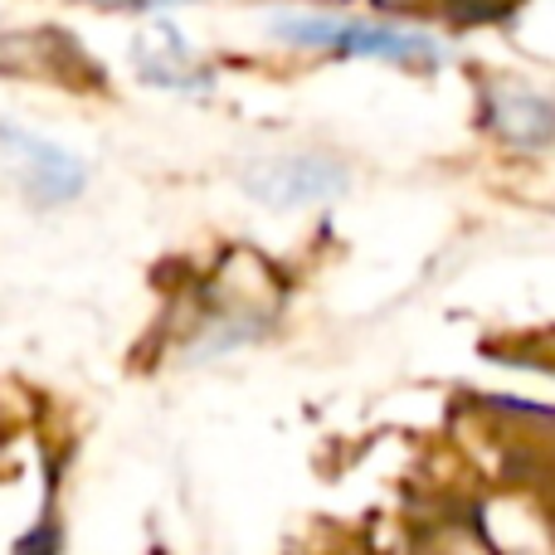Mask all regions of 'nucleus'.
<instances>
[{"label": "nucleus", "mask_w": 555, "mask_h": 555, "mask_svg": "<svg viewBox=\"0 0 555 555\" xmlns=\"http://www.w3.org/2000/svg\"><path fill=\"white\" fill-rule=\"evenodd\" d=\"M273 39L293 49H322L346 59H385L400 68H439L449 49L424 29L385 25V20H341V15H273Z\"/></svg>", "instance_id": "nucleus-1"}, {"label": "nucleus", "mask_w": 555, "mask_h": 555, "mask_svg": "<svg viewBox=\"0 0 555 555\" xmlns=\"http://www.w3.org/2000/svg\"><path fill=\"white\" fill-rule=\"evenodd\" d=\"M0 166L15 176L20 191L35 205H68L88 185V166L68 146L49 142L10 117H0Z\"/></svg>", "instance_id": "nucleus-2"}, {"label": "nucleus", "mask_w": 555, "mask_h": 555, "mask_svg": "<svg viewBox=\"0 0 555 555\" xmlns=\"http://www.w3.org/2000/svg\"><path fill=\"white\" fill-rule=\"evenodd\" d=\"M351 185L341 162L317 152H293V156H269V162L244 166V191L259 205L273 210H302V205H326Z\"/></svg>", "instance_id": "nucleus-3"}, {"label": "nucleus", "mask_w": 555, "mask_h": 555, "mask_svg": "<svg viewBox=\"0 0 555 555\" xmlns=\"http://www.w3.org/2000/svg\"><path fill=\"white\" fill-rule=\"evenodd\" d=\"M132 68L142 74V83L171 88V93H210L215 88L210 64H205L191 49V39L162 15H152V25L132 39Z\"/></svg>", "instance_id": "nucleus-4"}, {"label": "nucleus", "mask_w": 555, "mask_h": 555, "mask_svg": "<svg viewBox=\"0 0 555 555\" xmlns=\"http://www.w3.org/2000/svg\"><path fill=\"white\" fill-rule=\"evenodd\" d=\"M482 122L517 152H551L555 146V98L521 83H492L482 93Z\"/></svg>", "instance_id": "nucleus-5"}, {"label": "nucleus", "mask_w": 555, "mask_h": 555, "mask_svg": "<svg viewBox=\"0 0 555 555\" xmlns=\"http://www.w3.org/2000/svg\"><path fill=\"white\" fill-rule=\"evenodd\" d=\"M83 5H98V10H137V15H162V10L181 5V0H83Z\"/></svg>", "instance_id": "nucleus-6"}]
</instances>
